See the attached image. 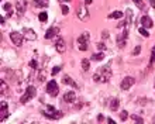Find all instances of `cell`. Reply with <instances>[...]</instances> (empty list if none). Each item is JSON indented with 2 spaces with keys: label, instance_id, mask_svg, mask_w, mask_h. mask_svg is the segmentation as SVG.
Returning a JSON list of instances; mask_svg holds the SVG:
<instances>
[{
  "label": "cell",
  "instance_id": "d4e9b609",
  "mask_svg": "<svg viewBox=\"0 0 155 124\" xmlns=\"http://www.w3.org/2000/svg\"><path fill=\"white\" fill-rule=\"evenodd\" d=\"M38 20L42 21V23H45V21L48 20V14H47L45 11H41L40 14H38Z\"/></svg>",
  "mask_w": 155,
  "mask_h": 124
},
{
  "label": "cell",
  "instance_id": "5b68a950",
  "mask_svg": "<svg viewBox=\"0 0 155 124\" xmlns=\"http://www.w3.org/2000/svg\"><path fill=\"white\" fill-rule=\"evenodd\" d=\"M10 40H12L13 44H14L16 47H21L25 38H24V35H23V33H18V31H12V33H10Z\"/></svg>",
  "mask_w": 155,
  "mask_h": 124
},
{
  "label": "cell",
  "instance_id": "d590c367",
  "mask_svg": "<svg viewBox=\"0 0 155 124\" xmlns=\"http://www.w3.org/2000/svg\"><path fill=\"white\" fill-rule=\"evenodd\" d=\"M38 78H40V79H38L40 82H44V80H45V72H44V70L40 73V76H38Z\"/></svg>",
  "mask_w": 155,
  "mask_h": 124
},
{
  "label": "cell",
  "instance_id": "cb8c5ba5",
  "mask_svg": "<svg viewBox=\"0 0 155 124\" xmlns=\"http://www.w3.org/2000/svg\"><path fill=\"white\" fill-rule=\"evenodd\" d=\"M123 16H124L123 11H114V13H111V14H109V18H121Z\"/></svg>",
  "mask_w": 155,
  "mask_h": 124
},
{
  "label": "cell",
  "instance_id": "52a82bcc",
  "mask_svg": "<svg viewBox=\"0 0 155 124\" xmlns=\"http://www.w3.org/2000/svg\"><path fill=\"white\" fill-rule=\"evenodd\" d=\"M27 6H28V0H17L16 2V11L18 16H23L27 10Z\"/></svg>",
  "mask_w": 155,
  "mask_h": 124
},
{
  "label": "cell",
  "instance_id": "e0dca14e",
  "mask_svg": "<svg viewBox=\"0 0 155 124\" xmlns=\"http://www.w3.org/2000/svg\"><path fill=\"white\" fill-rule=\"evenodd\" d=\"M62 83H64V85H71L72 87L78 89V83L75 82V80H72V78H71L69 75H65V76L62 78Z\"/></svg>",
  "mask_w": 155,
  "mask_h": 124
},
{
  "label": "cell",
  "instance_id": "7c38bea8",
  "mask_svg": "<svg viewBox=\"0 0 155 124\" xmlns=\"http://www.w3.org/2000/svg\"><path fill=\"white\" fill-rule=\"evenodd\" d=\"M0 109H2V114H0V121H4L8 117V106H7V102L2 100L0 102Z\"/></svg>",
  "mask_w": 155,
  "mask_h": 124
},
{
  "label": "cell",
  "instance_id": "8992f818",
  "mask_svg": "<svg viewBox=\"0 0 155 124\" xmlns=\"http://www.w3.org/2000/svg\"><path fill=\"white\" fill-rule=\"evenodd\" d=\"M47 93H48L49 96H57L58 93H59V87H58V83L55 82V80H49L48 83H47Z\"/></svg>",
  "mask_w": 155,
  "mask_h": 124
},
{
  "label": "cell",
  "instance_id": "d6986e66",
  "mask_svg": "<svg viewBox=\"0 0 155 124\" xmlns=\"http://www.w3.org/2000/svg\"><path fill=\"white\" fill-rule=\"evenodd\" d=\"M3 10L6 11V16H7V17H12L13 16V6L10 3H4L3 4Z\"/></svg>",
  "mask_w": 155,
  "mask_h": 124
},
{
  "label": "cell",
  "instance_id": "44dd1931",
  "mask_svg": "<svg viewBox=\"0 0 155 124\" xmlns=\"http://www.w3.org/2000/svg\"><path fill=\"white\" fill-rule=\"evenodd\" d=\"M81 65H82V70H83V72H87V70L90 69V62L87 61L86 58L82 59V64H81Z\"/></svg>",
  "mask_w": 155,
  "mask_h": 124
},
{
  "label": "cell",
  "instance_id": "8fae6325",
  "mask_svg": "<svg viewBox=\"0 0 155 124\" xmlns=\"http://www.w3.org/2000/svg\"><path fill=\"white\" fill-rule=\"evenodd\" d=\"M76 16L79 20H86V18H89V11H87V8L85 6H79L78 7V11H76Z\"/></svg>",
  "mask_w": 155,
  "mask_h": 124
},
{
  "label": "cell",
  "instance_id": "ffe728a7",
  "mask_svg": "<svg viewBox=\"0 0 155 124\" xmlns=\"http://www.w3.org/2000/svg\"><path fill=\"white\" fill-rule=\"evenodd\" d=\"M35 7H48V0H33Z\"/></svg>",
  "mask_w": 155,
  "mask_h": 124
},
{
  "label": "cell",
  "instance_id": "ab89813d",
  "mask_svg": "<svg viewBox=\"0 0 155 124\" xmlns=\"http://www.w3.org/2000/svg\"><path fill=\"white\" fill-rule=\"evenodd\" d=\"M61 3H68V2H71V0H59Z\"/></svg>",
  "mask_w": 155,
  "mask_h": 124
},
{
  "label": "cell",
  "instance_id": "836d02e7",
  "mask_svg": "<svg viewBox=\"0 0 155 124\" xmlns=\"http://www.w3.org/2000/svg\"><path fill=\"white\" fill-rule=\"evenodd\" d=\"M151 64H155V47L151 51Z\"/></svg>",
  "mask_w": 155,
  "mask_h": 124
},
{
  "label": "cell",
  "instance_id": "5bb4252c",
  "mask_svg": "<svg viewBox=\"0 0 155 124\" xmlns=\"http://www.w3.org/2000/svg\"><path fill=\"white\" fill-rule=\"evenodd\" d=\"M75 100H76V93L72 90L66 92L65 95H64V97H62V102H65V103H72Z\"/></svg>",
  "mask_w": 155,
  "mask_h": 124
},
{
  "label": "cell",
  "instance_id": "3957f363",
  "mask_svg": "<svg viewBox=\"0 0 155 124\" xmlns=\"http://www.w3.org/2000/svg\"><path fill=\"white\" fill-rule=\"evenodd\" d=\"M35 95H37V90H35V87L30 85V86H27V89H25L24 95L20 97V103L25 104L27 102H30L31 99H34V97H35Z\"/></svg>",
  "mask_w": 155,
  "mask_h": 124
},
{
  "label": "cell",
  "instance_id": "83f0119b",
  "mask_svg": "<svg viewBox=\"0 0 155 124\" xmlns=\"http://www.w3.org/2000/svg\"><path fill=\"white\" fill-rule=\"evenodd\" d=\"M138 33L141 34L143 37H145V38H148V37H150V33H148V31H147V28H144V27H141V28L138 30Z\"/></svg>",
  "mask_w": 155,
  "mask_h": 124
},
{
  "label": "cell",
  "instance_id": "7a4b0ae2",
  "mask_svg": "<svg viewBox=\"0 0 155 124\" xmlns=\"http://www.w3.org/2000/svg\"><path fill=\"white\" fill-rule=\"evenodd\" d=\"M42 114H44L47 119H49V120H59V119L64 116V113L57 110V109L54 107V106H51V104L47 106V109L42 112Z\"/></svg>",
  "mask_w": 155,
  "mask_h": 124
},
{
  "label": "cell",
  "instance_id": "ba28073f",
  "mask_svg": "<svg viewBox=\"0 0 155 124\" xmlns=\"http://www.w3.org/2000/svg\"><path fill=\"white\" fill-rule=\"evenodd\" d=\"M127 37H128V28H124L121 31V34H118L117 37V45L120 48H124L127 44Z\"/></svg>",
  "mask_w": 155,
  "mask_h": 124
},
{
  "label": "cell",
  "instance_id": "f546056e",
  "mask_svg": "<svg viewBox=\"0 0 155 124\" xmlns=\"http://www.w3.org/2000/svg\"><path fill=\"white\" fill-rule=\"evenodd\" d=\"M30 68H33V69H37V68H38V62L35 61V59L30 61Z\"/></svg>",
  "mask_w": 155,
  "mask_h": 124
},
{
  "label": "cell",
  "instance_id": "6da1fadb",
  "mask_svg": "<svg viewBox=\"0 0 155 124\" xmlns=\"http://www.w3.org/2000/svg\"><path fill=\"white\" fill-rule=\"evenodd\" d=\"M111 78V69L110 65H104L100 70H97L93 75V82L96 83H106L109 82V79Z\"/></svg>",
  "mask_w": 155,
  "mask_h": 124
},
{
  "label": "cell",
  "instance_id": "74e56055",
  "mask_svg": "<svg viewBox=\"0 0 155 124\" xmlns=\"http://www.w3.org/2000/svg\"><path fill=\"white\" fill-rule=\"evenodd\" d=\"M107 121H109V123H110V124H114V120H113V119H110V117L107 119Z\"/></svg>",
  "mask_w": 155,
  "mask_h": 124
},
{
  "label": "cell",
  "instance_id": "e575fe53",
  "mask_svg": "<svg viewBox=\"0 0 155 124\" xmlns=\"http://www.w3.org/2000/svg\"><path fill=\"white\" fill-rule=\"evenodd\" d=\"M59 70H61V66H54L52 68V75H57Z\"/></svg>",
  "mask_w": 155,
  "mask_h": 124
},
{
  "label": "cell",
  "instance_id": "4dcf8cb0",
  "mask_svg": "<svg viewBox=\"0 0 155 124\" xmlns=\"http://www.w3.org/2000/svg\"><path fill=\"white\" fill-rule=\"evenodd\" d=\"M96 47H97V50H100V51H104V50H106L104 42H97V44H96Z\"/></svg>",
  "mask_w": 155,
  "mask_h": 124
},
{
  "label": "cell",
  "instance_id": "9a60e30c",
  "mask_svg": "<svg viewBox=\"0 0 155 124\" xmlns=\"http://www.w3.org/2000/svg\"><path fill=\"white\" fill-rule=\"evenodd\" d=\"M58 34H59V28H58V27H51V28L47 30V33H45V38H47V40H51V38L57 37Z\"/></svg>",
  "mask_w": 155,
  "mask_h": 124
},
{
  "label": "cell",
  "instance_id": "f35d334b",
  "mask_svg": "<svg viewBox=\"0 0 155 124\" xmlns=\"http://www.w3.org/2000/svg\"><path fill=\"white\" fill-rule=\"evenodd\" d=\"M92 2L93 0H85V4H92Z\"/></svg>",
  "mask_w": 155,
  "mask_h": 124
},
{
  "label": "cell",
  "instance_id": "f1b7e54d",
  "mask_svg": "<svg viewBox=\"0 0 155 124\" xmlns=\"http://www.w3.org/2000/svg\"><path fill=\"white\" fill-rule=\"evenodd\" d=\"M61 10H62V14H64V16H66V14L69 13V7H68V6H65V4H62Z\"/></svg>",
  "mask_w": 155,
  "mask_h": 124
},
{
  "label": "cell",
  "instance_id": "8d00e7d4",
  "mask_svg": "<svg viewBox=\"0 0 155 124\" xmlns=\"http://www.w3.org/2000/svg\"><path fill=\"white\" fill-rule=\"evenodd\" d=\"M150 4H151V7L155 8V0H150Z\"/></svg>",
  "mask_w": 155,
  "mask_h": 124
},
{
  "label": "cell",
  "instance_id": "30bf717a",
  "mask_svg": "<svg viewBox=\"0 0 155 124\" xmlns=\"http://www.w3.org/2000/svg\"><path fill=\"white\" fill-rule=\"evenodd\" d=\"M21 33H23V35H24V38L27 41H35V40H37V34L31 28H27V27H25V28L21 30Z\"/></svg>",
  "mask_w": 155,
  "mask_h": 124
},
{
  "label": "cell",
  "instance_id": "ac0fdd59",
  "mask_svg": "<svg viewBox=\"0 0 155 124\" xmlns=\"http://www.w3.org/2000/svg\"><path fill=\"white\" fill-rule=\"evenodd\" d=\"M118 106H120V100H118L117 97L111 99L110 103H109V107H110L111 112H117V110H118Z\"/></svg>",
  "mask_w": 155,
  "mask_h": 124
},
{
  "label": "cell",
  "instance_id": "277c9868",
  "mask_svg": "<svg viewBox=\"0 0 155 124\" xmlns=\"http://www.w3.org/2000/svg\"><path fill=\"white\" fill-rule=\"evenodd\" d=\"M90 40V34L89 31H85L82 33L79 37H78V44H79V50L81 51H86L87 50V42Z\"/></svg>",
  "mask_w": 155,
  "mask_h": 124
},
{
  "label": "cell",
  "instance_id": "4316f807",
  "mask_svg": "<svg viewBox=\"0 0 155 124\" xmlns=\"http://www.w3.org/2000/svg\"><path fill=\"white\" fill-rule=\"evenodd\" d=\"M127 119H128V112H127V110H123V112L120 113V120H121V121H126Z\"/></svg>",
  "mask_w": 155,
  "mask_h": 124
},
{
  "label": "cell",
  "instance_id": "4fadbf2b",
  "mask_svg": "<svg viewBox=\"0 0 155 124\" xmlns=\"http://www.w3.org/2000/svg\"><path fill=\"white\" fill-rule=\"evenodd\" d=\"M140 23H141V25H143L144 28H151V27H154V23H152L151 17L147 16V14H144V16L140 18Z\"/></svg>",
  "mask_w": 155,
  "mask_h": 124
},
{
  "label": "cell",
  "instance_id": "484cf974",
  "mask_svg": "<svg viewBox=\"0 0 155 124\" xmlns=\"http://www.w3.org/2000/svg\"><path fill=\"white\" fill-rule=\"evenodd\" d=\"M135 3V6L138 8H141V10H145V4H144V2H141V0H133Z\"/></svg>",
  "mask_w": 155,
  "mask_h": 124
},
{
  "label": "cell",
  "instance_id": "9c48e42d",
  "mask_svg": "<svg viewBox=\"0 0 155 124\" xmlns=\"http://www.w3.org/2000/svg\"><path fill=\"white\" fill-rule=\"evenodd\" d=\"M134 83H135V79L133 78V76H126V78L121 80L120 87H121V90H128V89H130Z\"/></svg>",
  "mask_w": 155,
  "mask_h": 124
},
{
  "label": "cell",
  "instance_id": "1f68e13d",
  "mask_svg": "<svg viewBox=\"0 0 155 124\" xmlns=\"http://www.w3.org/2000/svg\"><path fill=\"white\" fill-rule=\"evenodd\" d=\"M131 119H133V120H134V121H137V123H140V124H141V123H143V119H141V117H138V116H135V114H133V116H131Z\"/></svg>",
  "mask_w": 155,
  "mask_h": 124
},
{
  "label": "cell",
  "instance_id": "603a6c76",
  "mask_svg": "<svg viewBox=\"0 0 155 124\" xmlns=\"http://www.w3.org/2000/svg\"><path fill=\"white\" fill-rule=\"evenodd\" d=\"M7 85H6V82H4V80H2V82H0V93H2V95H6V93H7Z\"/></svg>",
  "mask_w": 155,
  "mask_h": 124
},
{
  "label": "cell",
  "instance_id": "7402d4cb",
  "mask_svg": "<svg viewBox=\"0 0 155 124\" xmlns=\"http://www.w3.org/2000/svg\"><path fill=\"white\" fill-rule=\"evenodd\" d=\"M92 59H93V61H103V59H104V54H103V52L93 54L92 55Z\"/></svg>",
  "mask_w": 155,
  "mask_h": 124
},
{
  "label": "cell",
  "instance_id": "2e32d148",
  "mask_svg": "<svg viewBox=\"0 0 155 124\" xmlns=\"http://www.w3.org/2000/svg\"><path fill=\"white\" fill-rule=\"evenodd\" d=\"M55 48H57V51L59 52V54H64L65 52V50H66V45H65V40L64 38H58V41H57V44H55Z\"/></svg>",
  "mask_w": 155,
  "mask_h": 124
},
{
  "label": "cell",
  "instance_id": "d6a6232c",
  "mask_svg": "<svg viewBox=\"0 0 155 124\" xmlns=\"http://www.w3.org/2000/svg\"><path fill=\"white\" fill-rule=\"evenodd\" d=\"M140 52H141V47H140V45H137V47H135V48H134V51H133V55H134V57H135V55H138Z\"/></svg>",
  "mask_w": 155,
  "mask_h": 124
}]
</instances>
